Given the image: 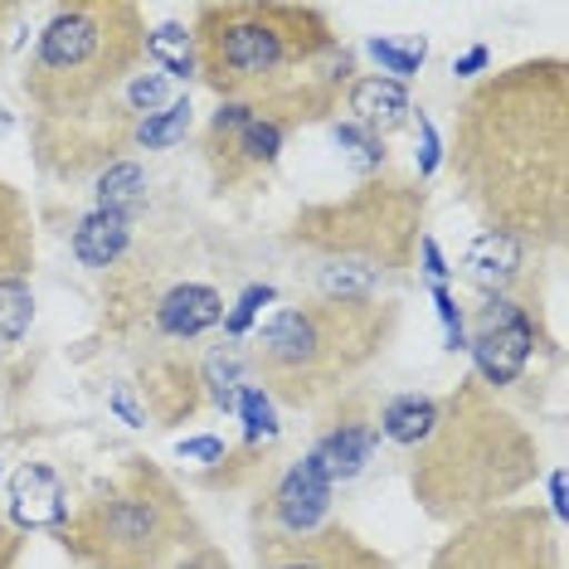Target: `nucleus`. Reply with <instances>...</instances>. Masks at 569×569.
<instances>
[{"instance_id": "f257e3e1", "label": "nucleus", "mask_w": 569, "mask_h": 569, "mask_svg": "<svg viewBox=\"0 0 569 569\" xmlns=\"http://www.w3.org/2000/svg\"><path fill=\"white\" fill-rule=\"evenodd\" d=\"M448 171L482 234L530 253L569 234V63L536 54L477 79L452 112Z\"/></svg>"}, {"instance_id": "f03ea898", "label": "nucleus", "mask_w": 569, "mask_h": 569, "mask_svg": "<svg viewBox=\"0 0 569 569\" xmlns=\"http://www.w3.org/2000/svg\"><path fill=\"white\" fill-rule=\"evenodd\" d=\"M429 219V186L385 166L336 200L297 204L278 229L307 297H390L409 278Z\"/></svg>"}, {"instance_id": "7ed1b4c3", "label": "nucleus", "mask_w": 569, "mask_h": 569, "mask_svg": "<svg viewBox=\"0 0 569 569\" xmlns=\"http://www.w3.org/2000/svg\"><path fill=\"white\" fill-rule=\"evenodd\" d=\"M190 44L196 79L219 102H263L356 79L331 16L302 0H204L190 10Z\"/></svg>"}, {"instance_id": "20e7f679", "label": "nucleus", "mask_w": 569, "mask_h": 569, "mask_svg": "<svg viewBox=\"0 0 569 569\" xmlns=\"http://www.w3.org/2000/svg\"><path fill=\"white\" fill-rule=\"evenodd\" d=\"M540 468V438L477 375H462L438 395L429 438L409 448V491L429 521L458 526L516 501Z\"/></svg>"}, {"instance_id": "39448f33", "label": "nucleus", "mask_w": 569, "mask_h": 569, "mask_svg": "<svg viewBox=\"0 0 569 569\" xmlns=\"http://www.w3.org/2000/svg\"><path fill=\"white\" fill-rule=\"evenodd\" d=\"M395 297H297L249 336V375L273 405L317 413L395 346Z\"/></svg>"}, {"instance_id": "423d86ee", "label": "nucleus", "mask_w": 569, "mask_h": 569, "mask_svg": "<svg viewBox=\"0 0 569 569\" xmlns=\"http://www.w3.org/2000/svg\"><path fill=\"white\" fill-rule=\"evenodd\" d=\"M49 536L79 569H166L180 550L210 540L186 487L147 452H127L98 477Z\"/></svg>"}, {"instance_id": "0eeeda50", "label": "nucleus", "mask_w": 569, "mask_h": 569, "mask_svg": "<svg viewBox=\"0 0 569 569\" xmlns=\"http://www.w3.org/2000/svg\"><path fill=\"white\" fill-rule=\"evenodd\" d=\"M102 331L127 351L196 346L224 327L229 297L214 268H196L186 239H137L98 288Z\"/></svg>"}, {"instance_id": "6e6552de", "label": "nucleus", "mask_w": 569, "mask_h": 569, "mask_svg": "<svg viewBox=\"0 0 569 569\" xmlns=\"http://www.w3.org/2000/svg\"><path fill=\"white\" fill-rule=\"evenodd\" d=\"M147 63V10L132 0H63L20 73L30 112H73L108 98Z\"/></svg>"}, {"instance_id": "1a4fd4ad", "label": "nucleus", "mask_w": 569, "mask_h": 569, "mask_svg": "<svg viewBox=\"0 0 569 569\" xmlns=\"http://www.w3.org/2000/svg\"><path fill=\"white\" fill-rule=\"evenodd\" d=\"M171 79L151 63L127 79L122 88H112L108 98L88 102V108L73 112H30V151L34 166L59 180V186H73V180H93L108 166L127 161V151H137V127L161 112L171 102Z\"/></svg>"}, {"instance_id": "9d476101", "label": "nucleus", "mask_w": 569, "mask_h": 569, "mask_svg": "<svg viewBox=\"0 0 569 569\" xmlns=\"http://www.w3.org/2000/svg\"><path fill=\"white\" fill-rule=\"evenodd\" d=\"M468 356L472 375L491 395L516 390L536 356H555V336L546 327V307H540V268L511 292H491L472 307Z\"/></svg>"}, {"instance_id": "9b49d317", "label": "nucleus", "mask_w": 569, "mask_h": 569, "mask_svg": "<svg viewBox=\"0 0 569 569\" xmlns=\"http://www.w3.org/2000/svg\"><path fill=\"white\" fill-rule=\"evenodd\" d=\"M429 569H565L560 521L536 501H507L448 526Z\"/></svg>"}, {"instance_id": "f8f14e48", "label": "nucleus", "mask_w": 569, "mask_h": 569, "mask_svg": "<svg viewBox=\"0 0 569 569\" xmlns=\"http://www.w3.org/2000/svg\"><path fill=\"white\" fill-rule=\"evenodd\" d=\"M292 137V127L268 118L258 102H219L200 127V161L210 171L214 196H239L268 180Z\"/></svg>"}, {"instance_id": "ddd939ff", "label": "nucleus", "mask_w": 569, "mask_h": 569, "mask_svg": "<svg viewBox=\"0 0 569 569\" xmlns=\"http://www.w3.org/2000/svg\"><path fill=\"white\" fill-rule=\"evenodd\" d=\"M321 429L312 438V448L302 452L327 482H356L370 468L375 448H380V429H375V395L366 385H351L346 395H336L331 405H321Z\"/></svg>"}, {"instance_id": "4468645a", "label": "nucleus", "mask_w": 569, "mask_h": 569, "mask_svg": "<svg viewBox=\"0 0 569 569\" xmlns=\"http://www.w3.org/2000/svg\"><path fill=\"white\" fill-rule=\"evenodd\" d=\"M253 560L258 569H395L390 555L375 550L341 521H327L307 536L253 530Z\"/></svg>"}, {"instance_id": "2eb2a0df", "label": "nucleus", "mask_w": 569, "mask_h": 569, "mask_svg": "<svg viewBox=\"0 0 569 569\" xmlns=\"http://www.w3.org/2000/svg\"><path fill=\"white\" fill-rule=\"evenodd\" d=\"M132 390L141 395L147 423H157V429L190 423L204 409L200 366L186 346H151V351H137V385Z\"/></svg>"}, {"instance_id": "dca6fc26", "label": "nucleus", "mask_w": 569, "mask_h": 569, "mask_svg": "<svg viewBox=\"0 0 569 569\" xmlns=\"http://www.w3.org/2000/svg\"><path fill=\"white\" fill-rule=\"evenodd\" d=\"M331 482L307 458L288 462L273 472V482L258 491L253 501V530H278V536H307V530L327 526L331 511Z\"/></svg>"}, {"instance_id": "f3484780", "label": "nucleus", "mask_w": 569, "mask_h": 569, "mask_svg": "<svg viewBox=\"0 0 569 569\" xmlns=\"http://www.w3.org/2000/svg\"><path fill=\"white\" fill-rule=\"evenodd\" d=\"M69 487H63V477L49 468V462H24V468L10 477V511L6 521L16 530H54L63 516H69Z\"/></svg>"}, {"instance_id": "a211bd4d", "label": "nucleus", "mask_w": 569, "mask_h": 569, "mask_svg": "<svg viewBox=\"0 0 569 569\" xmlns=\"http://www.w3.org/2000/svg\"><path fill=\"white\" fill-rule=\"evenodd\" d=\"M341 102H346V112H351L346 122L366 127V132H375L380 141L390 132H399V127L413 118L409 88L395 83V79H385V73H360V79H351V83H346Z\"/></svg>"}, {"instance_id": "6ab92c4d", "label": "nucleus", "mask_w": 569, "mask_h": 569, "mask_svg": "<svg viewBox=\"0 0 569 569\" xmlns=\"http://www.w3.org/2000/svg\"><path fill=\"white\" fill-rule=\"evenodd\" d=\"M530 258H540V253H530L526 243H516L507 234H477L468 243V253H462V278L482 297L511 292L516 282L530 278Z\"/></svg>"}, {"instance_id": "aec40b11", "label": "nucleus", "mask_w": 569, "mask_h": 569, "mask_svg": "<svg viewBox=\"0 0 569 569\" xmlns=\"http://www.w3.org/2000/svg\"><path fill=\"white\" fill-rule=\"evenodd\" d=\"M141 219L137 214H118V210H88L73 224V258L93 273H108L112 263H122L127 249L137 243Z\"/></svg>"}, {"instance_id": "412c9836", "label": "nucleus", "mask_w": 569, "mask_h": 569, "mask_svg": "<svg viewBox=\"0 0 569 569\" xmlns=\"http://www.w3.org/2000/svg\"><path fill=\"white\" fill-rule=\"evenodd\" d=\"M200 366V390H204V409L234 413L243 385L253 380L249 375V341H234V336H219L214 346H204L196 356Z\"/></svg>"}, {"instance_id": "4be33fe9", "label": "nucleus", "mask_w": 569, "mask_h": 569, "mask_svg": "<svg viewBox=\"0 0 569 569\" xmlns=\"http://www.w3.org/2000/svg\"><path fill=\"white\" fill-rule=\"evenodd\" d=\"M40 239H34V214L10 180H0V278H30Z\"/></svg>"}, {"instance_id": "5701e85b", "label": "nucleus", "mask_w": 569, "mask_h": 569, "mask_svg": "<svg viewBox=\"0 0 569 569\" xmlns=\"http://www.w3.org/2000/svg\"><path fill=\"white\" fill-rule=\"evenodd\" d=\"M438 419V395H419V390H405V395H390L375 413V429L380 438H390L395 448H419L423 438H429Z\"/></svg>"}, {"instance_id": "b1692460", "label": "nucleus", "mask_w": 569, "mask_h": 569, "mask_svg": "<svg viewBox=\"0 0 569 569\" xmlns=\"http://www.w3.org/2000/svg\"><path fill=\"white\" fill-rule=\"evenodd\" d=\"M93 210H118V214H147V171L141 161H118L102 176H93Z\"/></svg>"}, {"instance_id": "393cba45", "label": "nucleus", "mask_w": 569, "mask_h": 569, "mask_svg": "<svg viewBox=\"0 0 569 569\" xmlns=\"http://www.w3.org/2000/svg\"><path fill=\"white\" fill-rule=\"evenodd\" d=\"M147 63L161 69L166 79H196V44H190L186 20H166L147 30Z\"/></svg>"}, {"instance_id": "a878e982", "label": "nucleus", "mask_w": 569, "mask_h": 569, "mask_svg": "<svg viewBox=\"0 0 569 569\" xmlns=\"http://www.w3.org/2000/svg\"><path fill=\"white\" fill-rule=\"evenodd\" d=\"M190 127H196V108H190V98L180 93L137 127V151H171L190 137Z\"/></svg>"}, {"instance_id": "bb28decb", "label": "nucleus", "mask_w": 569, "mask_h": 569, "mask_svg": "<svg viewBox=\"0 0 569 569\" xmlns=\"http://www.w3.org/2000/svg\"><path fill=\"white\" fill-rule=\"evenodd\" d=\"M34 327V292L30 278H0V356L16 351Z\"/></svg>"}, {"instance_id": "cd10ccee", "label": "nucleus", "mask_w": 569, "mask_h": 569, "mask_svg": "<svg viewBox=\"0 0 569 569\" xmlns=\"http://www.w3.org/2000/svg\"><path fill=\"white\" fill-rule=\"evenodd\" d=\"M239 419H243V443L249 448H273L278 438H282V423H278V409H273V399H268L258 385L249 380L243 385V395H239Z\"/></svg>"}, {"instance_id": "c85d7f7f", "label": "nucleus", "mask_w": 569, "mask_h": 569, "mask_svg": "<svg viewBox=\"0 0 569 569\" xmlns=\"http://www.w3.org/2000/svg\"><path fill=\"white\" fill-rule=\"evenodd\" d=\"M331 137L341 141L346 151H351V166L360 171V180L366 176H380L385 166H390V151H385V141L366 132V127H356V122H331Z\"/></svg>"}, {"instance_id": "c756f323", "label": "nucleus", "mask_w": 569, "mask_h": 569, "mask_svg": "<svg viewBox=\"0 0 569 569\" xmlns=\"http://www.w3.org/2000/svg\"><path fill=\"white\" fill-rule=\"evenodd\" d=\"M366 49H370V59L380 63V73H385V79H395V83H409L413 73H419L423 54H429V44H423V40L399 44V40H380V34H375V40H370Z\"/></svg>"}, {"instance_id": "7c9ffc66", "label": "nucleus", "mask_w": 569, "mask_h": 569, "mask_svg": "<svg viewBox=\"0 0 569 569\" xmlns=\"http://www.w3.org/2000/svg\"><path fill=\"white\" fill-rule=\"evenodd\" d=\"M268 302H278V288L273 282H249V288L239 292V302L224 312V336H234V341H249L253 336V321L263 312Z\"/></svg>"}, {"instance_id": "2f4dec72", "label": "nucleus", "mask_w": 569, "mask_h": 569, "mask_svg": "<svg viewBox=\"0 0 569 569\" xmlns=\"http://www.w3.org/2000/svg\"><path fill=\"white\" fill-rule=\"evenodd\" d=\"M433 307H438V321H443V336H448V351H468V317H462L458 297L448 292V282H433Z\"/></svg>"}, {"instance_id": "473e14b6", "label": "nucleus", "mask_w": 569, "mask_h": 569, "mask_svg": "<svg viewBox=\"0 0 569 569\" xmlns=\"http://www.w3.org/2000/svg\"><path fill=\"white\" fill-rule=\"evenodd\" d=\"M413 112H419V176H413V180H419V186H429L433 171L443 166V141H438V127L429 122V112H423V108H413Z\"/></svg>"}, {"instance_id": "72a5a7b5", "label": "nucleus", "mask_w": 569, "mask_h": 569, "mask_svg": "<svg viewBox=\"0 0 569 569\" xmlns=\"http://www.w3.org/2000/svg\"><path fill=\"white\" fill-rule=\"evenodd\" d=\"M166 569H234V560H229L224 550L214 546V540H200V546H190V550H180Z\"/></svg>"}, {"instance_id": "f704fd0d", "label": "nucleus", "mask_w": 569, "mask_h": 569, "mask_svg": "<svg viewBox=\"0 0 569 569\" xmlns=\"http://www.w3.org/2000/svg\"><path fill=\"white\" fill-rule=\"evenodd\" d=\"M108 409L118 413L127 429H147V409L132 399V385H108Z\"/></svg>"}, {"instance_id": "c9c22d12", "label": "nucleus", "mask_w": 569, "mask_h": 569, "mask_svg": "<svg viewBox=\"0 0 569 569\" xmlns=\"http://www.w3.org/2000/svg\"><path fill=\"white\" fill-rule=\"evenodd\" d=\"M413 263L423 268V278H429V282H448V273H452L448 258H443V249H438V239H433V234H423V239H419V253H413Z\"/></svg>"}, {"instance_id": "e433bc0d", "label": "nucleus", "mask_w": 569, "mask_h": 569, "mask_svg": "<svg viewBox=\"0 0 569 569\" xmlns=\"http://www.w3.org/2000/svg\"><path fill=\"white\" fill-rule=\"evenodd\" d=\"M24 546H30V536L24 530H16L0 516V569H16L20 560H24Z\"/></svg>"}, {"instance_id": "4c0bfd02", "label": "nucleus", "mask_w": 569, "mask_h": 569, "mask_svg": "<svg viewBox=\"0 0 569 569\" xmlns=\"http://www.w3.org/2000/svg\"><path fill=\"white\" fill-rule=\"evenodd\" d=\"M224 452L229 448L219 443V438H190V443H180V458H186V462H210V468L224 458Z\"/></svg>"}, {"instance_id": "58836bf2", "label": "nucleus", "mask_w": 569, "mask_h": 569, "mask_svg": "<svg viewBox=\"0 0 569 569\" xmlns=\"http://www.w3.org/2000/svg\"><path fill=\"white\" fill-rule=\"evenodd\" d=\"M487 63H491V49H487V44H472L462 59H452V73H458V79H477Z\"/></svg>"}, {"instance_id": "ea45409f", "label": "nucleus", "mask_w": 569, "mask_h": 569, "mask_svg": "<svg viewBox=\"0 0 569 569\" xmlns=\"http://www.w3.org/2000/svg\"><path fill=\"white\" fill-rule=\"evenodd\" d=\"M20 20V6L16 0H0V59H6V40H10V24Z\"/></svg>"}, {"instance_id": "a19ab883", "label": "nucleus", "mask_w": 569, "mask_h": 569, "mask_svg": "<svg viewBox=\"0 0 569 569\" xmlns=\"http://www.w3.org/2000/svg\"><path fill=\"white\" fill-rule=\"evenodd\" d=\"M555 521H565V472H550V507Z\"/></svg>"}, {"instance_id": "79ce46f5", "label": "nucleus", "mask_w": 569, "mask_h": 569, "mask_svg": "<svg viewBox=\"0 0 569 569\" xmlns=\"http://www.w3.org/2000/svg\"><path fill=\"white\" fill-rule=\"evenodd\" d=\"M20 375H24V370H16V375H10V370H0V409H6V395L16 390V380H20Z\"/></svg>"}, {"instance_id": "37998d69", "label": "nucleus", "mask_w": 569, "mask_h": 569, "mask_svg": "<svg viewBox=\"0 0 569 569\" xmlns=\"http://www.w3.org/2000/svg\"><path fill=\"white\" fill-rule=\"evenodd\" d=\"M0 477H6V462H0Z\"/></svg>"}]
</instances>
